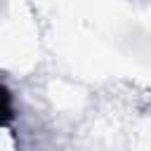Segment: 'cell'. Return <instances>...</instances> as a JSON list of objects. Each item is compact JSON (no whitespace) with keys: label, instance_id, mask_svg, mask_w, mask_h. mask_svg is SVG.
Masks as SVG:
<instances>
[{"label":"cell","instance_id":"1","mask_svg":"<svg viewBox=\"0 0 151 151\" xmlns=\"http://www.w3.org/2000/svg\"><path fill=\"white\" fill-rule=\"evenodd\" d=\"M14 118V109H12V94L5 85H0V127L9 125Z\"/></svg>","mask_w":151,"mask_h":151}]
</instances>
